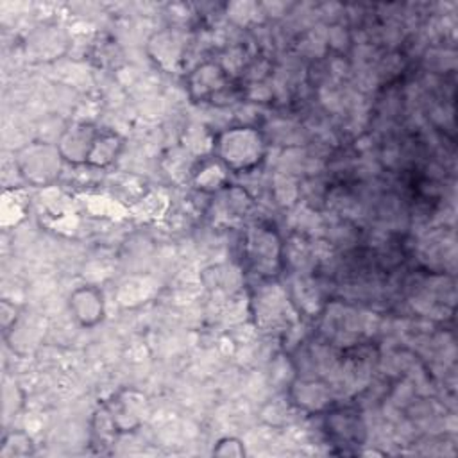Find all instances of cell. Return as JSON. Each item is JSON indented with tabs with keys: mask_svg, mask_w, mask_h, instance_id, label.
Returning <instances> with one entry per match:
<instances>
[{
	"mask_svg": "<svg viewBox=\"0 0 458 458\" xmlns=\"http://www.w3.org/2000/svg\"><path fill=\"white\" fill-rule=\"evenodd\" d=\"M261 147L263 141L256 131H250L245 145H238L233 132H227L220 141L222 159L227 163V166L236 170L256 165L261 159Z\"/></svg>",
	"mask_w": 458,
	"mask_h": 458,
	"instance_id": "cell-1",
	"label": "cell"
}]
</instances>
